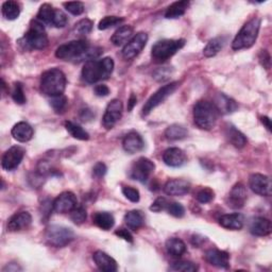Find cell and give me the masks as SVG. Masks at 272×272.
<instances>
[{"label":"cell","mask_w":272,"mask_h":272,"mask_svg":"<svg viewBox=\"0 0 272 272\" xmlns=\"http://www.w3.org/2000/svg\"><path fill=\"white\" fill-rule=\"evenodd\" d=\"M112 58H103L85 62L82 68V79L88 84L97 83L111 77L114 71Z\"/></svg>","instance_id":"6da1fadb"},{"label":"cell","mask_w":272,"mask_h":272,"mask_svg":"<svg viewBox=\"0 0 272 272\" xmlns=\"http://www.w3.org/2000/svg\"><path fill=\"white\" fill-rule=\"evenodd\" d=\"M66 83L65 74L59 68H51L40 77V90L49 97L61 96L65 92Z\"/></svg>","instance_id":"7a4b0ae2"},{"label":"cell","mask_w":272,"mask_h":272,"mask_svg":"<svg viewBox=\"0 0 272 272\" xmlns=\"http://www.w3.org/2000/svg\"><path fill=\"white\" fill-rule=\"evenodd\" d=\"M218 114L215 104L207 100L198 101L194 106L195 124L201 130H212L218 119Z\"/></svg>","instance_id":"3957f363"},{"label":"cell","mask_w":272,"mask_h":272,"mask_svg":"<svg viewBox=\"0 0 272 272\" xmlns=\"http://www.w3.org/2000/svg\"><path fill=\"white\" fill-rule=\"evenodd\" d=\"M261 24L262 21L258 17H253L244 24L233 39V50L238 51L252 47L256 42L258 33H260Z\"/></svg>","instance_id":"277c9868"},{"label":"cell","mask_w":272,"mask_h":272,"mask_svg":"<svg viewBox=\"0 0 272 272\" xmlns=\"http://www.w3.org/2000/svg\"><path fill=\"white\" fill-rule=\"evenodd\" d=\"M89 48V44L85 39H76L72 42L65 43L58 47L56 50V57L63 61L71 62H81L84 61V56L87 49Z\"/></svg>","instance_id":"5b68a950"},{"label":"cell","mask_w":272,"mask_h":272,"mask_svg":"<svg viewBox=\"0 0 272 272\" xmlns=\"http://www.w3.org/2000/svg\"><path fill=\"white\" fill-rule=\"evenodd\" d=\"M185 45V39H163L156 42L151 50L152 60L156 63H163L182 49Z\"/></svg>","instance_id":"8992f818"},{"label":"cell","mask_w":272,"mask_h":272,"mask_svg":"<svg viewBox=\"0 0 272 272\" xmlns=\"http://www.w3.org/2000/svg\"><path fill=\"white\" fill-rule=\"evenodd\" d=\"M25 44L29 49L35 50H43L48 46V36L45 30V27L43 22H40L37 19H34L30 24V28L28 32L26 33Z\"/></svg>","instance_id":"52a82bcc"},{"label":"cell","mask_w":272,"mask_h":272,"mask_svg":"<svg viewBox=\"0 0 272 272\" xmlns=\"http://www.w3.org/2000/svg\"><path fill=\"white\" fill-rule=\"evenodd\" d=\"M45 238L50 246L54 248H63L75 239L74 231L62 225H50L45 232Z\"/></svg>","instance_id":"ba28073f"},{"label":"cell","mask_w":272,"mask_h":272,"mask_svg":"<svg viewBox=\"0 0 272 272\" xmlns=\"http://www.w3.org/2000/svg\"><path fill=\"white\" fill-rule=\"evenodd\" d=\"M179 86H180L179 82H171L167 85L162 86L145 103L143 107V115L147 116L150 114L155 107H157L160 104L166 101Z\"/></svg>","instance_id":"9c48e42d"},{"label":"cell","mask_w":272,"mask_h":272,"mask_svg":"<svg viewBox=\"0 0 272 272\" xmlns=\"http://www.w3.org/2000/svg\"><path fill=\"white\" fill-rule=\"evenodd\" d=\"M154 169L155 165L151 160L147 157H140L133 164L130 176L133 180H136L141 183H146L154 172Z\"/></svg>","instance_id":"30bf717a"},{"label":"cell","mask_w":272,"mask_h":272,"mask_svg":"<svg viewBox=\"0 0 272 272\" xmlns=\"http://www.w3.org/2000/svg\"><path fill=\"white\" fill-rule=\"evenodd\" d=\"M148 42V34L140 32L135 34L122 49V57L125 60H133L143 51Z\"/></svg>","instance_id":"8fae6325"},{"label":"cell","mask_w":272,"mask_h":272,"mask_svg":"<svg viewBox=\"0 0 272 272\" xmlns=\"http://www.w3.org/2000/svg\"><path fill=\"white\" fill-rule=\"evenodd\" d=\"M122 112H124V105H122V102L119 99H113L107 104L105 108V112L102 118L103 127L106 130L114 128V126L122 117Z\"/></svg>","instance_id":"7c38bea8"},{"label":"cell","mask_w":272,"mask_h":272,"mask_svg":"<svg viewBox=\"0 0 272 272\" xmlns=\"http://www.w3.org/2000/svg\"><path fill=\"white\" fill-rule=\"evenodd\" d=\"M249 186L253 193L260 196L270 197L272 194L271 179L268 175L262 173H252L249 176Z\"/></svg>","instance_id":"4fadbf2b"},{"label":"cell","mask_w":272,"mask_h":272,"mask_svg":"<svg viewBox=\"0 0 272 272\" xmlns=\"http://www.w3.org/2000/svg\"><path fill=\"white\" fill-rule=\"evenodd\" d=\"M25 156V149L19 146H13L4 153L2 160V166L7 171L16 169Z\"/></svg>","instance_id":"5bb4252c"},{"label":"cell","mask_w":272,"mask_h":272,"mask_svg":"<svg viewBox=\"0 0 272 272\" xmlns=\"http://www.w3.org/2000/svg\"><path fill=\"white\" fill-rule=\"evenodd\" d=\"M78 206V200L74 193L64 192L60 194L52 202V209L56 213H71Z\"/></svg>","instance_id":"9a60e30c"},{"label":"cell","mask_w":272,"mask_h":272,"mask_svg":"<svg viewBox=\"0 0 272 272\" xmlns=\"http://www.w3.org/2000/svg\"><path fill=\"white\" fill-rule=\"evenodd\" d=\"M247 201V189L242 183L235 184L228 197V206L232 209H241Z\"/></svg>","instance_id":"2e32d148"},{"label":"cell","mask_w":272,"mask_h":272,"mask_svg":"<svg viewBox=\"0 0 272 272\" xmlns=\"http://www.w3.org/2000/svg\"><path fill=\"white\" fill-rule=\"evenodd\" d=\"M32 223V216L28 212H19L13 215L8 221L9 232H19L28 229Z\"/></svg>","instance_id":"e0dca14e"},{"label":"cell","mask_w":272,"mask_h":272,"mask_svg":"<svg viewBox=\"0 0 272 272\" xmlns=\"http://www.w3.org/2000/svg\"><path fill=\"white\" fill-rule=\"evenodd\" d=\"M163 161L169 167H181L186 163L187 157L182 149L172 147L166 149L163 153Z\"/></svg>","instance_id":"ac0fdd59"},{"label":"cell","mask_w":272,"mask_h":272,"mask_svg":"<svg viewBox=\"0 0 272 272\" xmlns=\"http://www.w3.org/2000/svg\"><path fill=\"white\" fill-rule=\"evenodd\" d=\"M122 147H124V150L127 153L134 154L143 150L145 147V143L140 133L132 131L129 132L124 138V141H122Z\"/></svg>","instance_id":"d6986e66"},{"label":"cell","mask_w":272,"mask_h":272,"mask_svg":"<svg viewBox=\"0 0 272 272\" xmlns=\"http://www.w3.org/2000/svg\"><path fill=\"white\" fill-rule=\"evenodd\" d=\"M206 261L217 268L226 269L230 266V254L218 249H210L206 252Z\"/></svg>","instance_id":"ffe728a7"},{"label":"cell","mask_w":272,"mask_h":272,"mask_svg":"<svg viewBox=\"0 0 272 272\" xmlns=\"http://www.w3.org/2000/svg\"><path fill=\"white\" fill-rule=\"evenodd\" d=\"M93 260L99 270L104 272H115L118 269L117 262L112 256L103 251H96L93 254Z\"/></svg>","instance_id":"44dd1931"},{"label":"cell","mask_w":272,"mask_h":272,"mask_svg":"<svg viewBox=\"0 0 272 272\" xmlns=\"http://www.w3.org/2000/svg\"><path fill=\"white\" fill-rule=\"evenodd\" d=\"M190 183L183 179H173L169 180L164 185V193L168 196L179 197L184 196L189 193Z\"/></svg>","instance_id":"7402d4cb"},{"label":"cell","mask_w":272,"mask_h":272,"mask_svg":"<svg viewBox=\"0 0 272 272\" xmlns=\"http://www.w3.org/2000/svg\"><path fill=\"white\" fill-rule=\"evenodd\" d=\"M33 128L26 121H20L12 128L11 134L13 139L19 143H27L33 138Z\"/></svg>","instance_id":"603a6c76"},{"label":"cell","mask_w":272,"mask_h":272,"mask_svg":"<svg viewBox=\"0 0 272 272\" xmlns=\"http://www.w3.org/2000/svg\"><path fill=\"white\" fill-rule=\"evenodd\" d=\"M250 233L254 236L258 237H264L268 236L271 231H272V225L271 221L267 218H264V217H256L250 224Z\"/></svg>","instance_id":"cb8c5ba5"},{"label":"cell","mask_w":272,"mask_h":272,"mask_svg":"<svg viewBox=\"0 0 272 272\" xmlns=\"http://www.w3.org/2000/svg\"><path fill=\"white\" fill-rule=\"evenodd\" d=\"M217 110L221 114H231L237 110V103L232 98L228 97L224 94H218L215 98V102H213Z\"/></svg>","instance_id":"d4e9b609"},{"label":"cell","mask_w":272,"mask_h":272,"mask_svg":"<svg viewBox=\"0 0 272 272\" xmlns=\"http://www.w3.org/2000/svg\"><path fill=\"white\" fill-rule=\"evenodd\" d=\"M219 224L228 230H240L244 224V217L239 213L225 214L219 218Z\"/></svg>","instance_id":"484cf974"},{"label":"cell","mask_w":272,"mask_h":272,"mask_svg":"<svg viewBox=\"0 0 272 272\" xmlns=\"http://www.w3.org/2000/svg\"><path fill=\"white\" fill-rule=\"evenodd\" d=\"M133 28L131 26H121L114 32V34L111 37V42L114 46H122L127 44L130 38H132L133 35Z\"/></svg>","instance_id":"4316f807"},{"label":"cell","mask_w":272,"mask_h":272,"mask_svg":"<svg viewBox=\"0 0 272 272\" xmlns=\"http://www.w3.org/2000/svg\"><path fill=\"white\" fill-rule=\"evenodd\" d=\"M93 221L99 229L103 231L111 230L115 224V218L111 213L98 212L94 215Z\"/></svg>","instance_id":"83f0119b"},{"label":"cell","mask_w":272,"mask_h":272,"mask_svg":"<svg viewBox=\"0 0 272 272\" xmlns=\"http://www.w3.org/2000/svg\"><path fill=\"white\" fill-rule=\"evenodd\" d=\"M225 135L229 142L234 147L241 149L247 145V139L239 130H237L234 126H228L225 129Z\"/></svg>","instance_id":"f1b7e54d"},{"label":"cell","mask_w":272,"mask_h":272,"mask_svg":"<svg viewBox=\"0 0 272 272\" xmlns=\"http://www.w3.org/2000/svg\"><path fill=\"white\" fill-rule=\"evenodd\" d=\"M165 247H166L167 253L171 255L172 257H181L186 252L185 242L182 239L176 238V237L169 238L166 241Z\"/></svg>","instance_id":"f546056e"},{"label":"cell","mask_w":272,"mask_h":272,"mask_svg":"<svg viewBox=\"0 0 272 272\" xmlns=\"http://www.w3.org/2000/svg\"><path fill=\"white\" fill-rule=\"evenodd\" d=\"M125 221H126L127 226L130 230L136 231V230H139L140 228L143 226V224L145 222V217L141 211L133 210V211H130L126 214Z\"/></svg>","instance_id":"4dcf8cb0"},{"label":"cell","mask_w":272,"mask_h":272,"mask_svg":"<svg viewBox=\"0 0 272 272\" xmlns=\"http://www.w3.org/2000/svg\"><path fill=\"white\" fill-rule=\"evenodd\" d=\"M189 6L188 2H175L172 5H170L166 12H165V17L167 19H176L180 18L185 14V12Z\"/></svg>","instance_id":"1f68e13d"},{"label":"cell","mask_w":272,"mask_h":272,"mask_svg":"<svg viewBox=\"0 0 272 272\" xmlns=\"http://www.w3.org/2000/svg\"><path fill=\"white\" fill-rule=\"evenodd\" d=\"M224 45V38L223 37H215L211 39L207 44V46L203 49L204 57L207 58H213L217 53H218Z\"/></svg>","instance_id":"d6a6232c"},{"label":"cell","mask_w":272,"mask_h":272,"mask_svg":"<svg viewBox=\"0 0 272 272\" xmlns=\"http://www.w3.org/2000/svg\"><path fill=\"white\" fill-rule=\"evenodd\" d=\"M20 14V7L16 2H9L4 3L3 5V15L8 20H15L18 18Z\"/></svg>","instance_id":"836d02e7"},{"label":"cell","mask_w":272,"mask_h":272,"mask_svg":"<svg viewBox=\"0 0 272 272\" xmlns=\"http://www.w3.org/2000/svg\"><path fill=\"white\" fill-rule=\"evenodd\" d=\"M65 128L68 131V133H70L73 138L76 140H79V141H88L89 140V134L82 127L75 124V122H73V121H66Z\"/></svg>","instance_id":"e575fe53"},{"label":"cell","mask_w":272,"mask_h":272,"mask_svg":"<svg viewBox=\"0 0 272 272\" xmlns=\"http://www.w3.org/2000/svg\"><path fill=\"white\" fill-rule=\"evenodd\" d=\"M166 139L169 141H180L187 136V130L178 124L169 126L165 131Z\"/></svg>","instance_id":"d590c367"},{"label":"cell","mask_w":272,"mask_h":272,"mask_svg":"<svg viewBox=\"0 0 272 272\" xmlns=\"http://www.w3.org/2000/svg\"><path fill=\"white\" fill-rule=\"evenodd\" d=\"M54 10L52 8L51 5L49 4H44L40 6L38 13H37V20H39L40 22H44V24H48V25H52V19L54 16Z\"/></svg>","instance_id":"8d00e7d4"},{"label":"cell","mask_w":272,"mask_h":272,"mask_svg":"<svg viewBox=\"0 0 272 272\" xmlns=\"http://www.w3.org/2000/svg\"><path fill=\"white\" fill-rule=\"evenodd\" d=\"M93 21L88 18H83L81 19L80 21H78L76 25H75V28H74V31L77 35L79 36H84V35H87L92 32L93 30Z\"/></svg>","instance_id":"74e56055"},{"label":"cell","mask_w":272,"mask_h":272,"mask_svg":"<svg viewBox=\"0 0 272 272\" xmlns=\"http://www.w3.org/2000/svg\"><path fill=\"white\" fill-rule=\"evenodd\" d=\"M125 21V18L118 17V16H105L103 17L99 24H98V29L99 30H107L110 28H113L115 26H118Z\"/></svg>","instance_id":"f35d334b"},{"label":"cell","mask_w":272,"mask_h":272,"mask_svg":"<svg viewBox=\"0 0 272 272\" xmlns=\"http://www.w3.org/2000/svg\"><path fill=\"white\" fill-rule=\"evenodd\" d=\"M171 271H181V272H196L198 270V266L195 263L188 261H180L175 262L169 268Z\"/></svg>","instance_id":"ab89813d"},{"label":"cell","mask_w":272,"mask_h":272,"mask_svg":"<svg viewBox=\"0 0 272 272\" xmlns=\"http://www.w3.org/2000/svg\"><path fill=\"white\" fill-rule=\"evenodd\" d=\"M71 218L76 224H82L85 222L87 218L86 210L82 206H77L72 212H71Z\"/></svg>","instance_id":"60d3db41"},{"label":"cell","mask_w":272,"mask_h":272,"mask_svg":"<svg viewBox=\"0 0 272 272\" xmlns=\"http://www.w3.org/2000/svg\"><path fill=\"white\" fill-rule=\"evenodd\" d=\"M67 102H68L67 98L64 96V95H61V96L51 97L50 105L52 106L54 112L60 114V113H63L65 111V108L67 106Z\"/></svg>","instance_id":"b9f144b4"},{"label":"cell","mask_w":272,"mask_h":272,"mask_svg":"<svg viewBox=\"0 0 272 272\" xmlns=\"http://www.w3.org/2000/svg\"><path fill=\"white\" fill-rule=\"evenodd\" d=\"M215 198V193L213 192V189H211L210 187H204L201 188L199 192L196 194V199L198 202L200 203H210L212 200H214Z\"/></svg>","instance_id":"7bdbcfd3"},{"label":"cell","mask_w":272,"mask_h":272,"mask_svg":"<svg viewBox=\"0 0 272 272\" xmlns=\"http://www.w3.org/2000/svg\"><path fill=\"white\" fill-rule=\"evenodd\" d=\"M166 211L175 218H182L185 215V209L181 203L178 202H169Z\"/></svg>","instance_id":"ee69618b"},{"label":"cell","mask_w":272,"mask_h":272,"mask_svg":"<svg viewBox=\"0 0 272 272\" xmlns=\"http://www.w3.org/2000/svg\"><path fill=\"white\" fill-rule=\"evenodd\" d=\"M12 98L17 104H25L26 103V96H25V92H24V86L20 82L15 83L14 89H13L12 93Z\"/></svg>","instance_id":"f6af8a7d"},{"label":"cell","mask_w":272,"mask_h":272,"mask_svg":"<svg viewBox=\"0 0 272 272\" xmlns=\"http://www.w3.org/2000/svg\"><path fill=\"white\" fill-rule=\"evenodd\" d=\"M64 7L66 11H68L73 15H81L84 12V5L80 2H71V3H65Z\"/></svg>","instance_id":"bcb514c9"},{"label":"cell","mask_w":272,"mask_h":272,"mask_svg":"<svg viewBox=\"0 0 272 272\" xmlns=\"http://www.w3.org/2000/svg\"><path fill=\"white\" fill-rule=\"evenodd\" d=\"M122 194H124V196L128 200L133 202V203L139 202L140 199H141L139 190L136 189V188H134V187H131V186H124V187H122Z\"/></svg>","instance_id":"7dc6e473"},{"label":"cell","mask_w":272,"mask_h":272,"mask_svg":"<svg viewBox=\"0 0 272 272\" xmlns=\"http://www.w3.org/2000/svg\"><path fill=\"white\" fill-rule=\"evenodd\" d=\"M67 21H68V18L64 12L60 10L54 11L52 25L56 27V28H64V27L67 25Z\"/></svg>","instance_id":"c3c4849f"},{"label":"cell","mask_w":272,"mask_h":272,"mask_svg":"<svg viewBox=\"0 0 272 272\" xmlns=\"http://www.w3.org/2000/svg\"><path fill=\"white\" fill-rule=\"evenodd\" d=\"M168 201L166 198L164 197H160L157 198L152 204H151V207H150V211L152 212H155V213H160L162 211H166L167 207H168Z\"/></svg>","instance_id":"681fc988"},{"label":"cell","mask_w":272,"mask_h":272,"mask_svg":"<svg viewBox=\"0 0 272 272\" xmlns=\"http://www.w3.org/2000/svg\"><path fill=\"white\" fill-rule=\"evenodd\" d=\"M106 171H107V167H106V165L104 164V163H102V162H98L97 164L95 165L94 168H93L94 176H96V178H98V179L103 178V176L106 173Z\"/></svg>","instance_id":"f907efd6"},{"label":"cell","mask_w":272,"mask_h":272,"mask_svg":"<svg viewBox=\"0 0 272 272\" xmlns=\"http://www.w3.org/2000/svg\"><path fill=\"white\" fill-rule=\"evenodd\" d=\"M115 235H117L118 237H120L122 239H125L128 242H133V236H132V234L129 232V231L127 229H125V228H120V229L116 230Z\"/></svg>","instance_id":"816d5d0a"},{"label":"cell","mask_w":272,"mask_h":272,"mask_svg":"<svg viewBox=\"0 0 272 272\" xmlns=\"http://www.w3.org/2000/svg\"><path fill=\"white\" fill-rule=\"evenodd\" d=\"M170 74L167 70V67L165 68H162V70H157L155 73H154V79L156 81H158V82H163V81H166L168 78H169Z\"/></svg>","instance_id":"f5cc1de1"},{"label":"cell","mask_w":272,"mask_h":272,"mask_svg":"<svg viewBox=\"0 0 272 272\" xmlns=\"http://www.w3.org/2000/svg\"><path fill=\"white\" fill-rule=\"evenodd\" d=\"M95 94H96V96L98 97H105L107 96L108 94H110V88H108L106 85L104 84H99L96 87H95Z\"/></svg>","instance_id":"db71d44e"},{"label":"cell","mask_w":272,"mask_h":272,"mask_svg":"<svg viewBox=\"0 0 272 272\" xmlns=\"http://www.w3.org/2000/svg\"><path fill=\"white\" fill-rule=\"evenodd\" d=\"M260 61H261L262 65L266 68V70H269L271 61H270L269 53L266 50H262L261 51V53H260Z\"/></svg>","instance_id":"11a10c76"},{"label":"cell","mask_w":272,"mask_h":272,"mask_svg":"<svg viewBox=\"0 0 272 272\" xmlns=\"http://www.w3.org/2000/svg\"><path fill=\"white\" fill-rule=\"evenodd\" d=\"M136 102H138V98H136V96L134 94H132L130 96V99H129V102H128V110L129 111H132L133 107L136 105Z\"/></svg>","instance_id":"9f6ffc18"},{"label":"cell","mask_w":272,"mask_h":272,"mask_svg":"<svg viewBox=\"0 0 272 272\" xmlns=\"http://www.w3.org/2000/svg\"><path fill=\"white\" fill-rule=\"evenodd\" d=\"M261 120L263 122V125L266 127V129L270 132L271 131V121H270V118L267 117V116H263V117H261Z\"/></svg>","instance_id":"6f0895ef"},{"label":"cell","mask_w":272,"mask_h":272,"mask_svg":"<svg viewBox=\"0 0 272 272\" xmlns=\"http://www.w3.org/2000/svg\"><path fill=\"white\" fill-rule=\"evenodd\" d=\"M13 265H14V264H9L7 267H5L4 268V272H6V271H10V272H13V271H17V270H21L17 265L15 266V267H13Z\"/></svg>","instance_id":"680465c9"},{"label":"cell","mask_w":272,"mask_h":272,"mask_svg":"<svg viewBox=\"0 0 272 272\" xmlns=\"http://www.w3.org/2000/svg\"><path fill=\"white\" fill-rule=\"evenodd\" d=\"M83 112H84V113H90V111H89V110H83ZM81 118H82V120H84V121H85V120H86L85 118H87V116L84 114V116H82V117H81Z\"/></svg>","instance_id":"91938a15"}]
</instances>
